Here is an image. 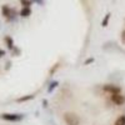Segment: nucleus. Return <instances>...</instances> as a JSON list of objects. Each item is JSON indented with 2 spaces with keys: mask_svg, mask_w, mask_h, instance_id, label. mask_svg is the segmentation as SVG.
Masks as SVG:
<instances>
[{
  "mask_svg": "<svg viewBox=\"0 0 125 125\" xmlns=\"http://www.w3.org/2000/svg\"><path fill=\"white\" fill-rule=\"evenodd\" d=\"M31 15V9L30 8H23L21 10H20V16L23 18H28Z\"/></svg>",
  "mask_w": 125,
  "mask_h": 125,
  "instance_id": "nucleus-6",
  "label": "nucleus"
},
{
  "mask_svg": "<svg viewBox=\"0 0 125 125\" xmlns=\"http://www.w3.org/2000/svg\"><path fill=\"white\" fill-rule=\"evenodd\" d=\"M64 121L66 123V125H80V119L75 113H65Z\"/></svg>",
  "mask_w": 125,
  "mask_h": 125,
  "instance_id": "nucleus-1",
  "label": "nucleus"
},
{
  "mask_svg": "<svg viewBox=\"0 0 125 125\" xmlns=\"http://www.w3.org/2000/svg\"><path fill=\"white\" fill-rule=\"evenodd\" d=\"M20 3H21L23 8H30V5H31V0H20Z\"/></svg>",
  "mask_w": 125,
  "mask_h": 125,
  "instance_id": "nucleus-10",
  "label": "nucleus"
},
{
  "mask_svg": "<svg viewBox=\"0 0 125 125\" xmlns=\"http://www.w3.org/2000/svg\"><path fill=\"white\" fill-rule=\"evenodd\" d=\"M111 101H113L114 104H115V105L120 106V105H123V104L125 103V96L123 95L121 93L113 94V95H111Z\"/></svg>",
  "mask_w": 125,
  "mask_h": 125,
  "instance_id": "nucleus-3",
  "label": "nucleus"
},
{
  "mask_svg": "<svg viewBox=\"0 0 125 125\" xmlns=\"http://www.w3.org/2000/svg\"><path fill=\"white\" fill-rule=\"evenodd\" d=\"M109 19H110V14H106V15H105V18H104V20L101 21V25H103V26H108Z\"/></svg>",
  "mask_w": 125,
  "mask_h": 125,
  "instance_id": "nucleus-11",
  "label": "nucleus"
},
{
  "mask_svg": "<svg viewBox=\"0 0 125 125\" xmlns=\"http://www.w3.org/2000/svg\"><path fill=\"white\" fill-rule=\"evenodd\" d=\"M114 125H125V115H120V116L115 120Z\"/></svg>",
  "mask_w": 125,
  "mask_h": 125,
  "instance_id": "nucleus-8",
  "label": "nucleus"
},
{
  "mask_svg": "<svg viewBox=\"0 0 125 125\" xmlns=\"http://www.w3.org/2000/svg\"><path fill=\"white\" fill-rule=\"evenodd\" d=\"M121 41H123V43L125 44V30H124L123 33H121Z\"/></svg>",
  "mask_w": 125,
  "mask_h": 125,
  "instance_id": "nucleus-13",
  "label": "nucleus"
},
{
  "mask_svg": "<svg viewBox=\"0 0 125 125\" xmlns=\"http://www.w3.org/2000/svg\"><path fill=\"white\" fill-rule=\"evenodd\" d=\"M56 85H58V81H54V83H51V84H50V86H49V90H48V91H49V93H51V91H53V89H54V88H55Z\"/></svg>",
  "mask_w": 125,
  "mask_h": 125,
  "instance_id": "nucleus-12",
  "label": "nucleus"
},
{
  "mask_svg": "<svg viewBox=\"0 0 125 125\" xmlns=\"http://www.w3.org/2000/svg\"><path fill=\"white\" fill-rule=\"evenodd\" d=\"M33 98H34V95H26V96H23V98H19V99H16V101H18V103H23V101L31 100Z\"/></svg>",
  "mask_w": 125,
  "mask_h": 125,
  "instance_id": "nucleus-9",
  "label": "nucleus"
},
{
  "mask_svg": "<svg viewBox=\"0 0 125 125\" xmlns=\"http://www.w3.org/2000/svg\"><path fill=\"white\" fill-rule=\"evenodd\" d=\"M5 43H6V46L10 49V50H13L15 46H14V40L13 38H10V36H5Z\"/></svg>",
  "mask_w": 125,
  "mask_h": 125,
  "instance_id": "nucleus-7",
  "label": "nucleus"
},
{
  "mask_svg": "<svg viewBox=\"0 0 125 125\" xmlns=\"http://www.w3.org/2000/svg\"><path fill=\"white\" fill-rule=\"evenodd\" d=\"M23 115L21 114H10V113H4L0 114V119L6 120V121H20L23 120Z\"/></svg>",
  "mask_w": 125,
  "mask_h": 125,
  "instance_id": "nucleus-2",
  "label": "nucleus"
},
{
  "mask_svg": "<svg viewBox=\"0 0 125 125\" xmlns=\"http://www.w3.org/2000/svg\"><path fill=\"white\" fill-rule=\"evenodd\" d=\"M5 55V50H3V49H0V58H3Z\"/></svg>",
  "mask_w": 125,
  "mask_h": 125,
  "instance_id": "nucleus-14",
  "label": "nucleus"
},
{
  "mask_svg": "<svg viewBox=\"0 0 125 125\" xmlns=\"http://www.w3.org/2000/svg\"><path fill=\"white\" fill-rule=\"evenodd\" d=\"M1 11H3V15H4L8 20H11V19H13V16H14V10H11L8 5H4V6L1 8Z\"/></svg>",
  "mask_w": 125,
  "mask_h": 125,
  "instance_id": "nucleus-5",
  "label": "nucleus"
},
{
  "mask_svg": "<svg viewBox=\"0 0 125 125\" xmlns=\"http://www.w3.org/2000/svg\"><path fill=\"white\" fill-rule=\"evenodd\" d=\"M33 1H35L38 4H43V0H33Z\"/></svg>",
  "mask_w": 125,
  "mask_h": 125,
  "instance_id": "nucleus-15",
  "label": "nucleus"
},
{
  "mask_svg": "<svg viewBox=\"0 0 125 125\" xmlns=\"http://www.w3.org/2000/svg\"><path fill=\"white\" fill-rule=\"evenodd\" d=\"M104 90H105L106 93H109L110 95H113V94H116V93H121L119 86L113 85V84H106L105 86H104Z\"/></svg>",
  "mask_w": 125,
  "mask_h": 125,
  "instance_id": "nucleus-4",
  "label": "nucleus"
}]
</instances>
